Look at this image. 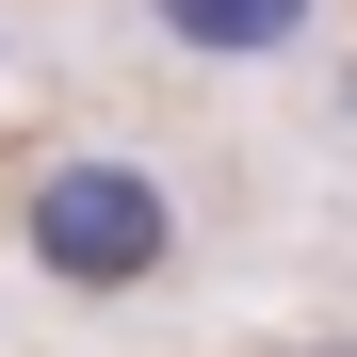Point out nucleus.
Here are the masks:
<instances>
[{"mask_svg": "<svg viewBox=\"0 0 357 357\" xmlns=\"http://www.w3.org/2000/svg\"><path fill=\"white\" fill-rule=\"evenodd\" d=\"M0 244H17L49 292H82V309H130V292H178V276H195V244H211V227H195V178H178L162 146L82 130V146L17 162Z\"/></svg>", "mask_w": 357, "mask_h": 357, "instance_id": "1", "label": "nucleus"}, {"mask_svg": "<svg viewBox=\"0 0 357 357\" xmlns=\"http://www.w3.org/2000/svg\"><path fill=\"white\" fill-rule=\"evenodd\" d=\"M130 17L178 49V66H227V82H260V66H309L341 0H130Z\"/></svg>", "mask_w": 357, "mask_h": 357, "instance_id": "2", "label": "nucleus"}]
</instances>
